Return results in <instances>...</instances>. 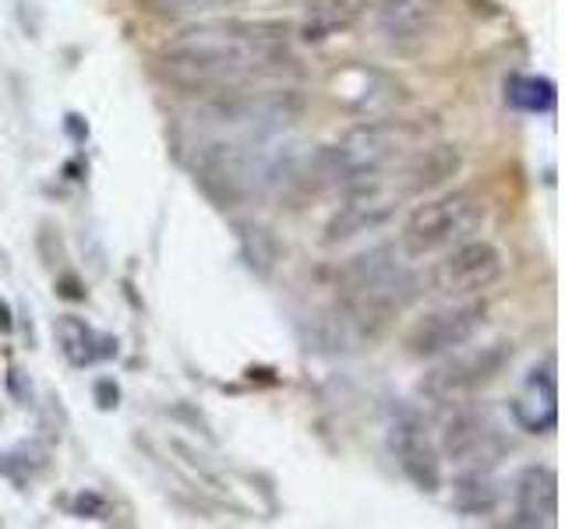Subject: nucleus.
Here are the masks:
<instances>
[{
    "label": "nucleus",
    "instance_id": "1",
    "mask_svg": "<svg viewBox=\"0 0 565 529\" xmlns=\"http://www.w3.org/2000/svg\"><path fill=\"white\" fill-rule=\"evenodd\" d=\"M287 22H212L188 29L163 57V75L184 93L223 96L252 78L282 75L294 57Z\"/></svg>",
    "mask_w": 565,
    "mask_h": 529
},
{
    "label": "nucleus",
    "instance_id": "2",
    "mask_svg": "<svg viewBox=\"0 0 565 529\" xmlns=\"http://www.w3.org/2000/svg\"><path fill=\"white\" fill-rule=\"evenodd\" d=\"M424 141V128L411 120H364L329 149H318L308 163V187H347L367 173H382L399 155Z\"/></svg>",
    "mask_w": 565,
    "mask_h": 529
},
{
    "label": "nucleus",
    "instance_id": "3",
    "mask_svg": "<svg viewBox=\"0 0 565 529\" xmlns=\"http://www.w3.org/2000/svg\"><path fill=\"white\" fill-rule=\"evenodd\" d=\"M484 198L473 191H452L446 198L424 202L399 234V251L417 261L438 251H449L452 244L473 237L484 223Z\"/></svg>",
    "mask_w": 565,
    "mask_h": 529
},
{
    "label": "nucleus",
    "instance_id": "4",
    "mask_svg": "<svg viewBox=\"0 0 565 529\" xmlns=\"http://www.w3.org/2000/svg\"><path fill=\"white\" fill-rule=\"evenodd\" d=\"M403 202H406V191L396 173L385 176L382 170V173L358 176V181L347 184L343 205L335 208L332 219L326 223V244H343V240H353L385 226L399 212Z\"/></svg>",
    "mask_w": 565,
    "mask_h": 529
},
{
    "label": "nucleus",
    "instance_id": "5",
    "mask_svg": "<svg viewBox=\"0 0 565 529\" xmlns=\"http://www.w3.org/2000/svg\"><path fill=\"white\" fill-rule=\"evenodd\" d=\"M484 325V304L481 300H467V304L438 307L431 314H424L414 322V328L406 332V353L411 357H441L459 346H467Z\"/></svg>",
    "mask_w": 565,
    "mask_h": 529
},
{
    "label": "nucleus",
    "instance_id": "6",
    "mask_svg": "<svg viewBox=\"0 0 565 529\" xmlns=\"http://www.w3.org/2000/svg\"><path fill=\"white\" fill-rule=\"evenodd\" d=\"M502 276V255L488 240H459L452 244L446 258L431 269V290L446 296H473L488 290Z\"/></svg>",
    "mask_w": 565,
    "mask_h": 529
},
{
    "label": "nucleus",
    "instance_id": "7",
    "mask_svg": "<svg viewBox=\"0 0 565 529\" xmlns=\"http://www.w3.org/2000/svg\"><path fill=\"white\" fill-rule=\"evenodd\" d=\"M512 360V346L509 343H491L481 349H470V353H459V357L446 360L441 367H435L428 378H424V392H431L438 399H449V396H463L481 388L488 381H494L509 367Z\"/></svg>",
    "mask_w": 565,
    "mask_h": 529
},
{
    "label": "nucleus",
    "instance_id": "8",
    "mask_svg": "<svg viewBox=\"0 0 565 529\" xmlns=\"http://www.w3.org/2000/svg\"><path fill=\"white\" fill-rule=\"evenodd\" d=\"M388 445H393L406 481H411L417 490L435 494L441 487V458H438L431 438H428V431H424L417 413H403L393 423V431H388Z\"/></svg>",
    "mask_w": 565,
    "mask_h": 529
},
{
    "label": "nucleus",
    "instance_id": "9",
    "mask_svg": "<svg viewBox=\"0 0 565 529\" xmlns=\"http://www.w3.org/2000/svg\"><path fill=\"white\" fill-rule=\"evenodd\" d=\"M512 420L530 434H547L558 423V385H555V364L547 360L530 370L526 392L509 402Z\"/></svg>",
    "mask_w": 565,
    "mask_h": 529
},
{
    "label": "nucleus",
    "instance_id": "10",
    "mask_svg": "<svg viewBox=\"0 0 565 529\" xmlns=\"http://www.w3.org/2000/svg\"><path fill=\"white\" fill-rule=\"evenodd\" d=\"M558 476L552 466H526L516 481V519L512 526H555Z\"/></svg>",
    "mask_w": 565,
    "mask_h": 529
},
{
    "label": "nucleus",
    "instance_id": "11",
    "mask_svg": "<svg viewBox=\"0 0 565 529\" xmlns=\"http://www.w3.org/2000/svg\"><path fill=\"white\" fill-rule=\"evenodd\" d=\"M441 449H446L452 463H494L502 452L499 438H494V431L477 413H456L446 423Z\"/></svg>",
    "mask_w": 565,
    "mask_h": 529
},
{
    "label": "nucleus",
    "instance_id": "12",
    "mask_svg": "<svg viewBox=\"0 0 565 529\" xmlns=\"http://www.w3.org/2000/svg\"><path fill=\"white\" fill-rule=\"evenodd\" d=\"M371 8H375V22L388 40L406 43L431 32L441 0H371Z\"/></svg>",
    "mask_w": 565,
    "mask_h": 529
},
{
    "label": "nucleus",
    "instance_id": "13",
    "mask_svg": "<svg viewBox=\"0 0 565 529\" xmlns=\"http://www.w3.org/2000/svg\"><path fill=\"white\" fill-rule=\"evenodd\" d=\"M459 166H463V155H459L456 145H431V149H420L396 176L406 191V198H414V194L435 191L446 181H452Z\"/></svg>",
    "mask_w": 565,
    "mask_h": 529
},
{
    "label": "nucleus",
    "instance_id": "14",
    "mask_svg": "<svg viewBox=\"0 0 565 529\" xmlns=\"http://www.w3.org/2000/svg\"><path fill=\"white\" fill-rule=\"evenodd\" d=\"M371 0H305L300 35L308 43H326L332 35L350 32L367 14Z\"/></svg>",
    "mask_w": 565,
    "mask_h": 529
},
{
    "label": "nucleus",
    "instance_id": "15",
    "mask_svg": "<svg viewBox=\"0 0 565 529\" xmlns=\"http://www.w3.org/2000/svg\"><path fill=\"white\" fill-rule=\"evenodd\" d=\"M53 332H57L61 353L67 357L71 367H88V364H96L103 357H117V343L96 335L78 314H61L57 325H53Z\"/></svg>",
    "mask_w": 565,
    "mask_h": 529
},
{
    "label": "nucleus",
    "instance_id": "16",
    "mask_svg": "<svg viewBox=\"0 0 565 529\" xmlns=\"http://www.w3.org/2000/svg\"><path fill=\"white\" fill-rule=\"evenodd\" d=\"M237 240H241V258L255 276H269L279 261V240L265 223H237Z\"/></svg>",
    "mask_w": 565,
    "mask_h": 529
},
{
    "label": "nucleus",
    "instance_id": "17",
    "mask_svg": "<svg viewBox=\"0 0 565 529\" xmlns=\"http://www.w3.org/2000/svg\"><path fill=\"white\" fill-rule=\"evenodd\" d=\"M494 505H499V490H494V484L481 469L459 476V481H456L452 508L459 511V516H488Z\"/></svg>",
    "mask_w": 565,
    "mask_h": 529
},
{
    "label": "nucleus",
    "instance_id": "18",
    "mask_svg": "<svg viewBox=\"0 0 565 529\" xmlns=\"http://www.w3.org/2000/svg\"><path fill=\"white\" fill-rule=\"evenodd\" d=\"M505 102L526 114H547L555 106V85L534 75H512L505 82Z\"/></svg>",
    "mask_w": 565,
    "mask_h": 529
},
{
    "label": "nucleus",
    "instance_id": "19",
    "mask_svg": "<svg viewBox=\"0 0 565 529\" xmlns=\"http://www.w3.org/2000/svg\"><path fill=\"white\" fill-rule=\"evenodd\" d=\"M138 4L159 18H191V14H212V11L234 8V4H244V0H138Z\"/></svg>",
    "mask_w": 565,
    "mask_h": 529
},
{
    "label": "nucleus",
    "instance_id": "20",
    "mask_svg": "<svg viewBox=\"0 0 565 529\" xmlns=\"http://www.w3.org/2000/svg\"><path fill=\"white\" fill-rule=\"evenodd\" d=\"M75 511H78L82 519H103L106 516V501L99 498V494L85 490V494H78V498H75Z\"/></svg>",
    "mask_w": 565,
    "mask_h": 529
},
{
    "label": "nucleus",
    "instance_id": "21",
    "mask_svg": "<svg viewBox=\"0 0 565 529\" xmlns=\"http://www.w3.org/2000/svg\"><path fill=\"white\" fill-rule=\"evenodd\" d=\"M117 402H120V388L114 378H99L96 381V406L99 410H117Z\"/></svg>",
    "mask_w": 565,
    "mask_h": 529
},
{
    "label": "nucleus",
    "instance_id": "22",
    "mask_svg": "<svg viewBox=\"0 0 565 529\" xmlns=\"http://www.w3.org/2000/svg\"><path fill=\"white\" fill-rule=\"evenodd\" d=\"M57 293H61L64 300H85L82 279H78V276H71V272H64V276L57 279Z\"/></svg>",
    "mask_w": 565,
    "mask_h": 529
},
{
    "label": "nucleus",
    "instance_id": "23",
    "mask_svg": "<svg viewBox=\"0 0 565 529\" xmlns=\"http://www.w3.org/2000/svg\"><path fill=\"white\" fill-rule=\"evenodd\" d=\"M11 328H14L11 307H8V300H0V332H11Z\"/></svg>",
    "mask_w": 565,
    "mask_h": 529
},
{
    "label": "nucleus",
    "instance_id": "24",
    "mask_svg": "<svg viewBox=\"0 0 565 529\" xmlns=\"http://www.w3.org/2000/svg\"><path fill=\"white\" fill-rule=\"evenodd\" d=\"M67 131L75 134V138H85L88 134V128H82V117H75V114L67 117Z\"/></svg>",
    "mask_w": 565,
    "mask_h": 529
}]
</instances>
